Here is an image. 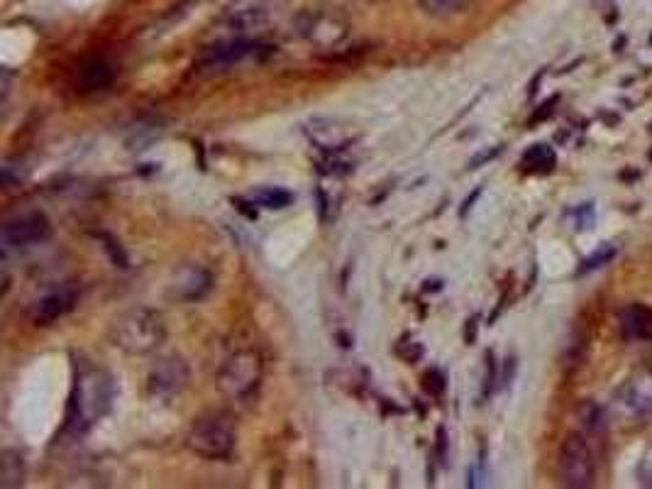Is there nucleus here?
<instances>
[{
    "label": "nucleus",
    "mask_w": 652,
    "mask_h": 489,
    "mask_svg": "<svg viewBox=\"0 0 652 489\" xmlns=\"http://www.w3.org/2000/svg\"><path fill=\"white\" fill-rule=\"evenodd\" d=\"M115 387L113 379L101 367L81 365L76 372L74 392L69 401V426L74 431H86L93 423L101 421L108 414L110 404H113Z\"/></svg>",
    "instance_id": "nucleus-1"
},
{
    "label": "nucleus",
    "mask_w": 652,
    "mask_h": 489,
    "mask_svg": "<svg viewBox=\"0 0 652 489\" xmlns=\"http://www.w3.org/2000/svg\"><path fill=\"white\" fill-rule=\"evenodd\" d=\"M110 340L127 355H152L167 340V323L159 311L135 306L120 313L110 326Z\"/></svg>",
    "instance_id": "nucleus-2"
},
{
    "label": "nucleus",
    "mask_w": 652,
    "mask_h": 489,
    "mask_svg": "<svg viewBox=\"0 0 652 489\" xmlns=\"http://www.w3.org/2000/svg\"><path fill=\"white\" fill-rule=\"evenodd\" d=\"M291 0H232L220 13L218 27L232 37H250L279 25L289 13Z\"/></svg>",
    "instance_id": "nucleus-3"
},
{
    "label": "nucleus",
    "mask_w": 652,
    "mask_h": 489,
    "mask_svg": "<svg viewBox=\"0 0 652 489\" xmlns=\"http://www.w3.org/2000/svg\"><path fill=\"white\" fill-rule=\"evenodd\" d=\"M264 377V362L262 355L252 348L235 350L228 360L220 365L218 370V389L220 394H225L228 399L242 401L250 399L259 389Z\"/></svg>",
    "instance_id": "nucleus-4"
},
{
    "label": "nucleus",
    "mask_w": 652,
    "mask_h": 489,
    "mask_svg": "<svg viewBox=\"0 0 652 489\" xmlns=\"http://www.w3.org/2000/svg\"><path fill=\"white\" fill-rule=\"evenodd\" d=\"M235 443V426L218 414L198 419L186 436V448L203 460H228L235 453Z\"/></svg>",
    "instance_id": "nucleus-5"
},
{
    "label": "nucleus",
    "mask_w": 652,
    "mask_h": 489,
    "mask_svg": "<svg viewBox=\"0 0 652 489\" xmlns=\"http://www.w3.org/2000/svg\"><path fill=\"white\" fill-rule=\"evenodd\" d=\"M594 453L584 436L572 433L567 441L562 443L560 455H557V477H560L562 487L569 489H587L594 485Z\"/></svg>",
    "instance_id": "nucleus-6"
},
{
    "label": "nucleus",
    "mask_w": 652,
    "mask_h": 489,
    "mask_svg": "<svg viewBox=\"0 0 652 489\" xmlns=\"http://www.w3.org/2000/svg\"><path fill=\"white\" fill-rule=\"evenodd\" d=\"M298 35L313 47L335 49L350 37V23L335 10H308L298 18Z\"/></svg>",
    "instance_id": "nucleus-7"
},
{
    "label": "nucleus",
    "mask_w": 652,
    "mask_h": 489,
    "mask_svg": "<svg viewBox=\"0 0 652 489\" xmlns=\"http://www.w3.org/2000/svg\"><path fill=\"white\" fill-rule=\"evenodd\" d=\"M52 235V223L40 211L20 213V216L10 218L3 225V243L5 247H32L49 240Z\"/></svg>",
    "instance_id": "nucleus-8"
},
{
    "label": "nucleus",
    "mask_w": 652,
    "mask_h": 489,
    "mask_svg": "<svg viewBox=\"0 0 652 489\" xmlns=\"http://www.w3.org/2000/svg\"><path fill=\"white\" fill-rule=\"evenodd\" d=\"M186 384H189V365L176 355L162 357L149 370V392L159 399L176 397V394L184 392Z\"/></svg>",
    "instance_id": "nucleus-9"
},
{
    "label": "nucleus",
    "mask_w": 652,
    "mask_h": 489,
    "mask_svg": "<svg viewBox=\"0 0 652 489\" xmlns=\"http://www.w3.org/2000/svg\"><path fill=\"white\" fill-rule=\"evenodd\" d=\"M264 45L257 40H250V37H232L228 42H220V45L208 47L206 52L198 59V67L203 69H220L230 67V64L242 62V59L254 57Z\"/></svg>",
    "instance_id": "nucleus-10"
},
{
    "label": "nucleus",
    "mask_w": 652,
    "mask_h": 489,
    "mask_svg": "<svg viewBox=\"0 0 652 489\" xmlns=\"http://www.w3.org/2000/svg\"><path fill=\"white\" fill-rule=\"evenodd\" d=\"M213 287V277L201 265H184L174 272L169 284V296L176 301H198Z\"/></svg>",
    "instance_id": "nucleus-11"
},
{
    "label": "nucleus",
    "mask_w": 652,
    "mask_h": 489,
    "mask_svg": "<svg viewBox=\"0 0 652 489\" xmlns=\"http://www.w3.org/2000/svg\"><path fill=\"white\" fill-rule=\"evenodd\" d=\"M308 137L325 152H340L357 140L355 125L333 118H316L308 128Z\"/></svg>",
    "instance_id": "nucleus-12"
},
{
    "label": "nucleus",
    "mask_w": 652,
    "mask_h": 489,
    "mask_svg": "<svg viewBox=\"0 0 652 489\" xmlns=\"http://www.w3.org/2000/svg\"><path fill=\"white\" fill-rule=\"evenodd\" d=\"M76 301H79V291L74 287H62L52 291V294L42 296V299L37 301L35 311H32V318H35L37 326H52L54 321L64 318L66 313L74 309Z\"/></svg>",
    "instance_id": "nucleus-13"
},
{
    "label": "nucleus",
    "mask_w": 652,
    "mask_h": 489,
    "mask_svg": "<svg viewBox=\"0 0 652 489\" xmlns=\"http://www.w3.org/2000/svg\"><path fill=\"white\" fill-rule=\"evenodd\" d=\"M623 404L638 419L652 414V372H638L623 389Z\"/></svg>",
    "instance_id": "nucleus-14"
},
{
    "label": "nucleus",
    "mask_w": 652,
    "mask_h": 489,
    "mask_svg": "<svg viewBox=\"0 0 652 489\" xmlns=\"http://www.w3.org/2000/svg\"><path fill=\"white\" fill-rule=\"evenodd\" d=\"M113 81H115V69L108 59L93 57V59H88V62L81 64V69H79L81 91H86V93L106 91Z\"/></svg>",
    "instance_id": "nucleus-15"
},
{
    "label": "nucleus",
    "mask_w": 652,
    "mask_h": 489,
    "mask_svg": "<svg viewBox=\"0 0 652 489\" xmlns=\"http://www.w3.org/2000/svg\"><path fill=\"white\" fill-rule=\"evenodd\" d=\"M621 333L626 340H652V311L645 306H628L621 313Z\"/></svg>",
    "instance_id": "nucleus-16"
},
{
    "label": "nucleus",
    "mask_w": 652,
    "mask_h": 489,
    "mask_svg": "<svg viewBox=\"0 0 652 489\" xmlns=\"http://www.w3.org/2000/svg\"><path fill=\"white\" fill-rule=\"evenodd\" d=\"M22 482H25V458L18 450H3L0 453V487H22Z\"/></svg>",
    "instance_id": "nucleus-17"
},
{
    "label": "nucleus",
    "mask_w": 652,
    "mask_h": 489,
    "mask_svg": "<svg viewBox=\"0 0 652 489\" xmlns=\"http://www.w3.org/2000/svg\"><path fill=\"white\" fill-rule=\"evenodd\" d=\"M472 3L474 0H418V5H421L423 13L430 15V18H438V20L455 18V15L464 13V10H467Z\"/></svg>",
    "instance_id": "nucleus-18"
},
{
    "label": "nucleus",
    "mask_w": 652,
    "mask_h": 489,
    "mask_svg": "<svg viewBox=\"0 0 652 489\" xmlns=\"http://www.w3.org/2000/svg\"><path fill=\"white\" fill-rule=\"evenodd\" d=\"M555 164H557L555 152H552V147H547V145L530 147L526 155H523V167H526L528 172H535V174L552 172V169H555Z\"/></svg>",
    "instance_id": "nucleus-19"
},
{
    "label": "nucleus",
    "mask_w": 652,
    "mask_h": 489,
    "mask_svg": "<svg viewBox=\"0 0 652 489\" xmlns=\"http://www.w3.org/2000/svg\"><path fill=\"white\" fill-rule=\"evenodd\" d=\"M259 206L272 208V211H279V208H286L294 203V194L286 189H279V186H267V189H259L257 194L252 196Z\"/></svg>",
    "instance_id": "nucleus-20"
},
{
    "label": "nucleus",
    "mask_w": 652,
    "mask_h": 489,
    "mask_svg": "<svg viewBox=\"0 0 652 489\" xmlns=\"http://www.w3.org/2000/svg\"><path fill=\"white\" fill-rule=\"evenodd\" d=\"M613 255H616V250H613L611 245L599 247V250H596L594 255L587 257V260L582 262V267L577 269V274H587V272H594V269H599V267L609 265V262L613 260Z\"/></svg>",
    "instance_id": "nucleus-21"
},
{
    "label": "nucleus",
    "mask_w": 652,
    "mask_h": 489,
    "mask_svg": "<svg viewBox=\"0 0 652 489\" xmlns=\"http://www.w3.org/2000/svg\"><path fill=\"white\" fill-rule=\"evenodd\" d=\"M582 421L587 423V428H591V433L599 431V428H604V411L596 404H587L582 409Z\"/></svg>",
    "instance_id": "nucleus-22"
},
{
    "label": "nucleus",
    "mask_w": 652,
    "mask_h": 489,
    "mask_svg": "<svg viewBox=\"0 0 652 489\" xmlns=\"http://www.w3.org/2000/svg\"><path fill=\"white\" fill-rule=\"evenodd\" d=\"M638 480L643 487H650L652 489V448L645 450L643 460H640L638 465Z\"/></svg>",
    "instance_id": "nucleus-23"
},
{
    "label": "nucleus",
    "mask_w": 652,
    "mask_h": 489,
    "mask_svg": "<svg viewBox=\"0 0 652 489\" xmlns=\"http://www.w3.org/2000/svg\"><path fill=\"white\" fill-rule=\"evenodd\" d=\"M367 3H389V0H367Z\"/></svg>",
    "instance_id": "nucleus-24"
}]
</instances>
